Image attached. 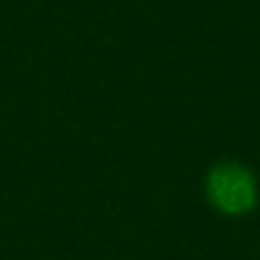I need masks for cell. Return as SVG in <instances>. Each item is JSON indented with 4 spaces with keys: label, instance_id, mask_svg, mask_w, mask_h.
<instances>
[{
    "label": "cell",
    "instance_id": "cell-1",
    "mask_svg": "<svg viewBox=\"0 0 260 260\" xmlns=\"http://www.w3.org/2000/svg\"><path fill=\"white\" fill-rule=\"evenodd\" d=\"M209 201L228 215H240L256 203L254 177L240 165H217L207 177Z\"/></svg>",
    "mask_w": 260,
    "mask_h": 260
}]
</instances>
